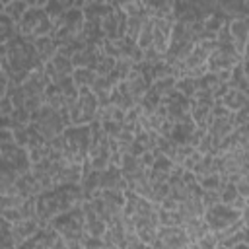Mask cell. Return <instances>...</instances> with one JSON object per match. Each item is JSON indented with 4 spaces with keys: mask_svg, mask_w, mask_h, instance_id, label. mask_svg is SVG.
I'll use <instances>...</instances> for the list:
<instances>
[{
    "mask_svg": "<svg viewBox=\"0 0 249 249\" xmlns=\"http://www.w3.org/2000/svg\"><path fill=\"white\" fill-rule=\"evenodd\" d=\"M195 150H196L198 154H202V156H204V154H208V152L212 150V138H210L208 134H204V138L198 142V146H196Z\"/></svg>",
    "mask_w": 249,
    "mask_h": 249,
    "instance_id": "obj_25",
    "label": "cell"
},
{
    "mask_svg": "<svg viewBox=\"0 0 249 249\" xmlns=\"http://www.w3.org/2000/svg\"><path fill=\"white\" fill-rule=\"evenodd\" d=\"M245 58V56H243ZM241 58L239 56H231V54H224L220 51H214L208 60H206V68L208 72H222V70H231Z\"/></svg>",
    "mask_w": 249,
    "mask_h": 249,
    "instance_id": "obj_6",
    "label": "cell"
},
{
    "mask_svg": "<svg viewBox=\"0 0 249 249\" xmlns=\"http://www.w3.org/2000/svg\"><path fill=\"white\" fill-rule=\"evenodd\" d=\"M231 119H233V126H235V128L247 124V119H249V107L245 105V107H241L239 111L231 113Z\"/></svg>",
    "mask_w": 249,
    "mask_h": 249,
    "instance_id": "obj_23",
    "label": "cell"
},
{
    "mask_svg": "<svg viewBox=\"0 0 249 249\" xmlns=\"http://www.w3.org/2000/svg\"><path fill=\"white\" fill-rule=\"evenodd\" d=\"M126 249H150V245H146V243H142V241H134V243H130Z\"/></svg>",
    "mask_w": 249,
    "mask_h": 249,
    "instance_id": "obj_27",
    "label": "cell"
},
{
    "mask_svg": "<svg viewBox=\"0 0 249 249\" xmlns=\"http://www.w3.org/2000/svg\"><path fill=\"white\" fill-rule=\"evenodd\" d=\"M101 198L123 208L124 206V191H117V189H103L101 191Z\"/></svg>",
    "mask_w": 249,
    "mask_h": 249,
    "instance_id": "obj_14",
    "label": "cell"
},
{
    "mask_svg": "<svg viewBox=\"0 0 249 249\" xmlns=\"http://www.w3.org/2000/svg\"><path fill=\"white\" fill-rule=\"evenodd\" d=\"M95 78H97V74L89 68H74V72H72V82L76 88H91Z\"/></svg>",
    "mask_w": 249,
    "mask_h": 249,
    "instance_id": "obj_10",
    "label": "cell"
},
{
    "mask_svg": "<svg viewBox=\"0 0 249 249\" xmlns=\"http://www.w3.org/2000/svg\"><path fill=\"white\" fill-rule=\"evenodd\" d=\"M198 249H216L218 247V239L214 235V231H206L198 241H196Z\"/></svg>",
    "mask_w": 249,
    "mask_h": 249,
    "instance_id": "obj_21",
    "label": "cell"
},
{
    "mask_svg": "<svg viewBox=\"0 0 249 249\" xmlns=\"http://www.w3.org/2000/svg\"><path fill=\"white\" fill-rule=\"evenodd\" d=\"M202 204H204V208H210V206H216V204H220V193L218 191H204L202 189Z\"/></svg>",
    "mask_w": 249,
    "mask_h": 249,
    "instance_id": "obj_22",
    "label": "cell"
},
{
    "mask_svg": "<svg viewBox=\"0 0 249 249\" xmlns=\"http://www.w3.org/2000/svg\"><path fill=\"white\" fill-rule=\"evenodd\" d=\"M218 84H220V80H218V74L216 72H206L200 78H195V88L196 89H212Z\"/></svg>",
    "mask_w": 249,
    "mask_h": 249,
    "instance_id": "obj_13",
    "label": "cell"
},
{
    "mask_svg": "<svg viewBox=\"0 0 249 249\" xmlns=\"http://www.w3.org/2000/svg\"><path fill=\"white\" fill-rule=\"evenodd\" d=\"M0 84H8V78H6V74L0 70Z\"/></svg>",
    "mask_w": 249,
    "mask_h": 249,
    "instance_id": "obj_29",
    "label": "cell"
},
{
    "mask_svg": "<svg viewBox=\"0 0 249 249\" xmlns=\"http://www.w3.org/2000/svg\"><path fill=\"white\" fill-rule=\"evenodd\" d=\"M158 239L163 243V249H181V247L189 245L183 226H160Z\"/></svg>",
    "mask_w": 249,
    "mask_h": 249,
    "instance_id": "obj_2",
    "label": "cell"
},
{
    "mask_svg": "<svg viewBox=\"0 0 249 249\" xmlns=\"http://www.w3.org/2000/svg\"><path fill=\"white\" fill-rule=\"evenodd\" d=\"M235 191H237V195H239V196H247V193H249L247 177H245V179H239V181L235 183Z\"/></svg>",
    "mask_w": 249,
    "mask_h": 249,
    "instance_id": "obj_26",
    "label": "cell"
},
{
    "mask_svg": "<svg viewBox=\"0 0 249 249\" xmlns=\"http://www.w3.org/2000/svg\"><path fill=\"white\" fill-rule=\"evenodd\" d=\"M183 228H185V233H187L189 243H196L206 231H210L208 226H206V222H204L202 218H189V220L183 224Z\"/></svg>",
    "mask_w": 249,
    "mask_h": 249,
    "instance_id": "obj_7",
    "label": "cell"
},
{
    "mask_svg": "<svg viewBox=\"0 0 249 249\" xmlns=\"http://www.w3.org/2000/svg\"><path fill=\"white\" fill-rule=\"evenodd\" d=\"M245 212H247V210H245ZM245 212H237V210H233V208H230V206H226V204L220 202V204H216V206L206 208L202 220L206 222V226H208L210 231H220V230H224V228L235 224V222L241 218V214H245Z\"/></svg>",
    "mask_w": 249,
    "mask_h": 249,
    "instance_id": "obj_1",
    "label": "cell"
},
{
    "mask_svg": "<svg viewBox=\"0 0 249 249\" xmlns=\"http://www.w3.org/2000/svg\"><path fill=\"white\" fill-rule=\"evenodd\" d=\"M51 62H53V66H54V70H56L58 76H72L74 66H72V60L68 56H62V54L56 53Z\"/></svg>",
    "mask_w": 249,
    "mask_h": 249,
    "instance_id": "obj_11",
    "label": "cell"
},
{
    "mask_svg": "<svg viewBox=\"0 0 249 249\" xmlns=\"http://www.w3.org/2000/svg\"><path fill=\"white\" fill-rule=\"evenodd\" d=\"M27 8H29V4H25V2H16V4H4V10H2V14L4 16H8L12 21H19L21 19V16L27 12Z\"/></svg>",
    "mask_w": 249,
    "mask_h": 249,
    "instance_id": "obj_12",
    "label": "cell"
},
{
    "mask_svg": "<svg viewBox=\"0 0 249 249\" xmlns=\"http://www.w3.org/2000/svg\"><path fill=\"white\" fill-rule=\"evenodd\" d=\"M220 101H222V105H224L228 111L235 113V111H239L241 107L247 105V93H243V91L231 88V89H228V93H226Z\"/></svg>",
    "mask_w": 249,
    "mask_h": 249,
    "instance_id": "obj_8",
    "label": "cell"
},
{
    "mask_svg": "<svg viewBox=\"0 0 249 249\" xmlns=\"http://www.w3.org/2000/svg\"><path fill=\"white\" fill-rule=\"evenodd\" d=\"M37 230H39V220H37V218H29V220H21V222H18V224H12V226H10V231H12L14 245L18 247V245L23 243L25 239H29Z\"/></svg>",
    "mask_w": 249,
    "mask_h": 249,
    "instance_id": "obj_4",
    "label": "cell"
},
{
    "mask_svg": "<svg viewBox=\"0 0 249 249\" xmlns=\"http://www.w3.org/2000/svg\"><path fill=\"white\" fill-rule=\"evenodd\" d=\"M171 167H173V161H171L167 156H161V154L156 156V158H154V163L150 165L152 171H161V173H169Z\"/></svg>",
    "mask_w": 249,
    "mask_h": 249,
    "instance_id": "obj_19",
    "label": "cell"
},
{
    "mask_svg": "<svg viewBox=\"0 0 249 249\" xmlns=\"http://www.w3.org/2000/svg\"><path fill=\"white\" fill-rule=\"evenodd\" d=\"M10 161H12V165L16 167V171H18L19 175L31 171V161H29V152H27V148H18V150L10 156Z\"/></svg>",
    "mask_w": 249,
    "mask_h": 249,
    "instance_id": "obj_9",
    "label": "cell"
},
{
    "mask_svg": "<svg viewBox=\"0 0 249 249\" xmlns=\"http://www.w3.org/2000/svg\"><path fill=\"white\" fill-rule=\"evenodd\" d=\"M14 111V105H12V99L8 95H4L0 99V117H10Z\"/></svg>",
    "mask_w": 249,
    "mask_h": 249,
    "instance_id": "obj_24",
    "label": "cell"
},
{
    "mask_svg": "<svg viewBox=\"0 0 249 249\" xmlns=\"http://www.w3.org/2000/svg\"><path fill=\"white\" fill-rule=\"evenodd\" d=\"M175 89L179 91V93H183L185 97H193L195 95V91H196V88H195V80L193 78H179L177 82H175Z\"/></svg>",
    "mask_w": 249,
    "mask_h": 249,
    "instance_id": "obj_16",
    "label": "cell"
},
{
    "mask_svg": "<svg viewBox=\"0 0 249 249\" xmlns=\"http://www.w3.org/2000/svg\"><path fill=\"white\" fill-rule=\"evenodd\" d=\"M175 82H177V80H175L173 76H165V78H158V80H154L152 88H154V89L163 97L169 89H173V88H175Z\"/></svg>",
    "mask_w": 249,
    "mask_h": 249,
    "instance_id": "obj_15",
    "label": "cell"
},
{
    "mask_svg": "<svg viewBox=\"0 0 249 249\" xmlns=\"http://www.w3.org/2000/svg\"><path fill=\"white\" fill-rule=\"evenodd\" d=\"M99 189H117V191H126V181L121 173V167L117 165H107L103 171H99Z\"/></svg>",
    "mask_w": 249,
    "mask_h": 249,
    "instance_id": "obj_3",
    "label": "cell"
},
{
    "mask_svg": "<svg viewBox=\"0 0 249 249\" xmlns=\"http://www.w3.org/2000/svg\"><path fill=\"white\" fill-rule=\"evenodd\" d=\"M16 193L19 196H23V198L37 196V195L43 193V187L39 185V181L35 179V175L31 171H27V173H23V175L18 177V181H16Z\"/></svg>",
    "mask_w": 249,
    "mask_h": 249,
    "instance_id": "obj_5",
    "label": "cell"
},
{
    "mask_svg": "<svg viewBox=\"0 0 249 249\" xmlns=\"http://www.w3.org/2000/svg\"><path fill=\"white\" fill-rule=\"evenodd\" d=\"M237 196H239V195H237V191H235V185H233V183H226V185L220 189V202H222V204H226V206H230Z\"/></svg>",
    "mask_w": 249,
    "mask_h": 249,
    "instance_id": "obj_18",
    "label": "cell"
},
{
    "mask_svg": "<svg viewBox=\"0 0 249 249\" xmlns=\"http://www.w3.org/2000/svg\"><path fill=\"white\" fill-rule=\"evenodd\" d=\"M241 241H247V228H241V230H237L233 235H230L228 239H224L222 243H218V245H222V247H233L235 243H241Z\"/></svg>",
    "mask_w": 249,
    "mask_h": 249,
    "instance_id": "obj_20",
    "label": "cell"
},
{
    "mask_svg": "<svg viewBox=\"0 0 249 249\" xmlns=\"http://www.w3.org/2000/svg\"><path fill=\"white\" fill-rule=\"evenodd\" d=\"M113 68H115V58L101 54L99 60H97V64H95V68H93V72H95L97 76H107Z\"/></svg>",
    "mask_w": 249,
    "mask_h": 249,
    "instance_id": "obj_17",
    "label": "cell"
},
{
    "mask_svg": "<svg viewBox=\"0 0 249 249\" xmlns=\"http://www.w3.org/2000/svg\"><path fill=\"white\" fill-rule=\"evenodd\" d=\"M230 249H247V241H241V243H235L233 247H230Z\"/></svg>",
    "mask_w": 249,
    "mask_h": 249,
    "instance_id": "obj_28",
    "label": "cell"
}]
</instances>
